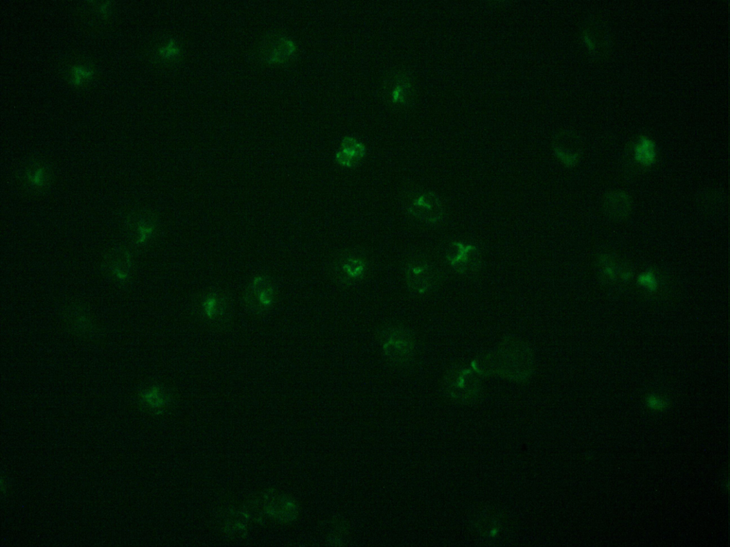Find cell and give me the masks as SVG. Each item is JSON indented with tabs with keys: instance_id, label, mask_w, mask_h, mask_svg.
Here are the masks:
<instances>
[{
	"instance_id": "6da1fadb",
	"label": "cell",
	"mask_w": 730,
	"mask_h": 547,
	"mask_svg": "<svg viewBox=\"0 0 730 547\" xmlns=\"http://www.w3.org/2000/svg\"><path fill=\"white\" fill-rule=\"evenodd\" d=\"M382 354L389 363L399 367L411 365L416 355V341L413 333L406 327L391 325L382 329L380 335Z\"/></svg>"
},
{
	"instance_id": "7a4b0ae2",
	"label": "cell",
	"mask_w": 730,
	"mask_h": 547,
	"mask_svg": "<svg viewBox=\"0 0 730 547\" xmlns=\"http://www.w3.org/2000/svg\"><path fill=\"white\" fill-rule=\"evenodd\" d=\"M371 262L360 250H348L337 254L331 260L329 272L336 283L350 287L363 283L369 274Z\"/></svg>"
},
{
	"instance_id": "277c9868",
	"label": "cell",
	"mask_w": 730,
	"mask_h": 547,
	"mask_svg": "<svg viewBox=\"0 0 730 547\" xmlns=\"http://www.w3.org/2000/svg\"><path fill=\"white\" fill-rule=\"evenodd\" d=\"M437 274L432 262L422 256H415L405 263L404 278L412 295L417 297L429 293L435 287Z\"/></svg>"
},
{
	"instance_id": "4fadbf2b",
	"label": "cell",
	"mask_w": 730,
	"mask_h": 547,
	"mask_svg": "<svg viewBox=\"0 0 730 547\" xmlns=\"http://www.w3.org/2000/svg\"><path fill=\"white\" fill-rule=\"evenodd\" d=\"M555 154L559 160L567 167H574L579 160L580 154L578 151L572 149L555 144L554 147Z\"/></svg>"
},
{
	"instance_id": "52a82bcc",
	"label": "cell",
	"mask_w": 730,
	"mask_h": 547,
	"mask_svg": "<svg viewBox=\"0 0 730 547\" xmlns=\"http://www.w3.org/2000/svg\"><path fill=\"white\" fill-rule=\"evenodd\" d=\"M603 207L605 215L611 219L620 220L626 218L630 215L632 202L628 193L623 191H612L605 195Z\"/></svg>"
},
{
	"instance_id": "8992f818",
	"label": "cell",
	"mask_w": 730,
	"mask_h": 547,
	"mask_svg": "<svg viewBox=\"0 0 730 547\" xmlns=\"http://www.w3.org/2000/svg\"><path fill=\"white\" fill-rule=\"evenodd\" d=\"M199 308L203 319L215 326L225 325L231 314L228 299L217 292L205 295L201 300Z\"/></svg>"
},
{
	"instance_id": "30bf717a",
	"label": "cell",
	"mask_w": 730,
	"mask_h": 547,
	"mask_svg": "<svg viewBox=\"0 0 730 547\" xmlns=\"http://www.w3.org/2000/svg\"><path fill=\"white\" fill-rule=\"evenodd\" d=\"M633 154L638 165L646 167H651L657 160L656 144L648 136H640L634 145Z\"/></svg>"
},
{
	"instance_id": "2e32d148",
	"label": "cell",
	"mask_w": 730,
	"mask_h": 547,
	"mask_svg": "<svg viewBox=\"0 0 730 547\" xmlns=\"http://www.w3.org/2000/svg\"><path fill=\"white\" fill-rule=\"evenodd\" d=\"M646 403L650 409L656 411L664 410L668 405L665 400L654 395H650L646 398Z\"/></svg>"
},
{
	"instance_id": "3957f363",
	"label": "cell",
	"mask_w": 730,
	"mask_h": 547,
	"mask_svg": "<svg viewBox=\"0 0 730 547\" xmlns=\"http://www.w3.org/2000/svg\"><path fill=\"white\" fill-rule=\"evenodd\" d=\"M403 202L406 212L423 223L435 225L443 217L442 204L433 192L412 189L405 193Z\"/></svg>"
},
{
	"instance_id": "8fae6325",
	"label": "cell",
	"mask_w": 730,
	"mask_h": 547,
	"mask_svg": "<svg viewBox=\"0 0 730 547\" xmlns=\"http://www.w3.org/2000/svg\"><path fill=\"white\" fill-rule=\"evenodd\" d=\"M265 51L266 60L270 62H279L287 60L295 51L292 41L286 38H277L269 42Z\"/></svg>"
},
{
	"instance_id": "9a60e30c",
	"label": "cell",
	"mask_w": 730,
	"mask_h": 547,
	"mask_svg": "<svg viewBox=\"0 0 730 547\" xmlns=\"http://www.w3.org/2000/svg\"><path fill=\"white\" fill-rule=\"evenodd\" d=\"M47 174L42 169H38L30 172L28 175L29 181L35 186H42L47 182Z\"/></svg>"
},
{
	"instance_id": "5b68a950",
	"label": "cell",
	"mask_w": 730,
	"mask_h": 547,
	"mask_svg": "<svg viewBox=\"0 0 730 547\" xmlns=\"http://www.w3.org/2000/svg\"><path fill=\"white\" fill-rule=\"evenodd\" d=\"M277 292L272 280L261 276L255 278L249 285L245 302L255 313H263L273 308L276 302Z\"/></svg>"
},
{
	"instance_id": "ba28073f",
	"label": "cell",
	"mask_w": 730,
	"mask_h": 547,
	"mask_svg": "<svg viewBox=\"0 0 730 547\" xmlns=\"http://www.w3.org/2000/svg\"><path fill=\"white\" fill-rule=\"evenodd\" d=\"M478 256L476 246L459 242L452 243L448 255L450 263L460 271L476 265Z\"/></svg>"
},
{
	"instance_id": "ac0fdd59",
	"label": "cell",
	"mask_w": 730,
	"mask_h": 547,
	"mask_svg": "<svg viewBox=\"0 0 730 547\" xmlns=\"http://www.w3.org/2000/svg\"><path fill=\"white\" fill-rule=\"evenodd\" d=\"M74 73H75V75H75L74 83L75 84H81L82 80L83 78H88V77H90L93 75V73L92 71H90V70H88V69H86L84 68L80 67V66L79 67H75L74 69Z\"/></svg>"
},
{
	"instance_id": "e0dca14e",
	"label": "cell",
	"mask_w": 730,
	"mask_h": 547,
	"mask_svg": "<svg viewBox=\"0 0 730 547\" xmlns=\"http://www.w3.org/2000/svg\"><path fill=\"white\" fill-rule=\"evenodd\" d=\"M160 53L164 58H171L180 54V49L175 45L173 41H171L167 46L160 50Z\"/></svg>"
},
{
	"instance_id": "d6986e66",
	"label": "cell",
	"mask_w": 730,
	"mask_h": 547,
	"mask_svg": "<svg viewBox=\"0 0 730 547\" xmlns=\"http://www.w3.org/2000/svg\"><path fill=\"white\" fill-rule=\"evenodd\" d=\"M147 400L154 406H158L164 403V398L162 397V393H159L158 390H154L147 395Z\"/></svg>"
},
{
	"instance_id": "5bb4252c",
	"label": "cell",
	"mask_w": 730,
	"mask_h": 547,
	"mask_svg": "<svg viewBox=\"0 0 730 547\" xmlns=\"http://www.w3.org/2000/svg\"><path fill=\"white\" fill-rule=\"evenodd\" d=\"M637 284L650 292L657 291L658 288V280L656 275L652 271H648L640 274L637 279Z\"/></svg>"
},
{
	"instance_id": "9c48e42d",
	"label": "cell",
	"mask_w": 730,
	"mask_h": 547,
	"mask_svg": "<svg viewBox=\"0 0 730 547\" xmlns=\"http://www.w3.org/2000/svg\"><path fill=\"white\" fill-rule=\"evenodd\" d=\"M365 154L364 145L357 139L348 137L343 140L336 154V160L341 167L352 168L357 165Z\"/></svg>"
},
{
	"instance_id": "7c38bea8",
	"label": "cell",
	"mask_w": 730,
	"mask_h": 547,
	"mask_svg": "<svg viewBox=\"0 0 730 547\" xmlns=\"http://www.w3.org/2000/svg\"><path fill=\"white\" fill-rule=\"evenodd\" d=\"M600 269L603 275L608 280H615L620 277L622 280L628 281L631 278V273L628 270H620L617 264L611 258L604 256L600 260Z\"/></svg>"
}]
</instances>
